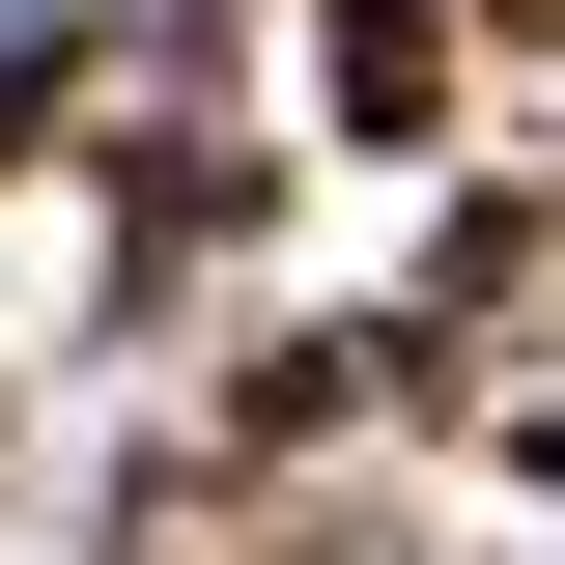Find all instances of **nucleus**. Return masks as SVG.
<instances>
[{
    "label": "nucleus",
    "mask_w": 565,
    "mask_h": 565,
    "mask_svg": "<svg viewBox=\"0 0 565 565\" xmlns=\"http://www.w3.org/2000/svg\"><path fill=\"white\" fill-rule=\"evenodd\" d=\"M311 141H452V0H311Z\"/></svg>",
    "instance_id": "1"
},
{
    "label": "nucleus",
    "mask_w": 565,
    "mask_h": 565,
    "mask_svg": "<svg viewBox=\"0 0 565 565\" xmlns=\"http://www.w3.org/2000/svg\"><path fill=\"white\" fill-rule=\"evenodd\" d=\"M481 311H537V199H509V170H452V226H424V311H396V340H481Z\"/></svg>",
    "instance_id": "2"
},
{
    "label": "nucleus",
    "mask_w": 565,
    "mask_h": 565,
    "mask_svg": "<svg viewBox=\"0 0 565 565\" xmlns=\"http://www.w3.org/2000/svg\"><path fill=\"white\" fill-rule=\"evenodd\" d=\"M29 141H57V29H0V170H29Z\"/></svg>",
    "instance_id": "3"
},
{
    "label": "nucleus",
    "mask_w": 565,
    "mask_h": 565,
    "mask_svg": "<svg viewBox=\"0 0 565 565\" xmlns=\"http://www.w3.org/2000/svg\"><path fill=\"white\" fill-rule=\"evenodd\" d=\"M481 29H537V0H481Z\"/></svg>",
    "instance_id": "4"
}]
</instances>
